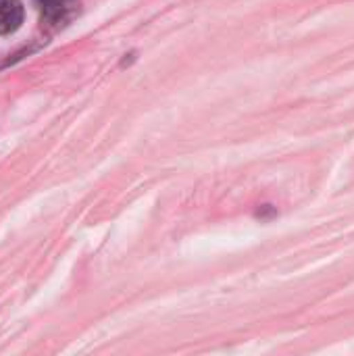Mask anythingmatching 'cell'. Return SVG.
Listing matches in <instances>:
<instances>
[{"label":"cell","mask_w":354,"mask_h":356,"mask_svg":"<svg viewBox=\"0 0 354 356\" xmlns=\"http://www.w3.org/2000/svg\"><path fill=\"white\" fill-rule=\"evenodd\" d=\"M42 21L48 25L65 23L77 8V0H35Z\"/></svg>","instance_id":"cell-1"},{"label":"cell","mask_w":354,"mask_h":356,"mask_svg":"<svg viewBox=\"0 0 354 356\" xmlns=\"http://www.w3.org/2000/svg\"><path fill=\"white\" fill-rule=\"evenodd\" d=\"M23 4L19 0H0V35L17 31L23 23Z\"/></svg>","instance_id":"cell-2"}]
</instances>
